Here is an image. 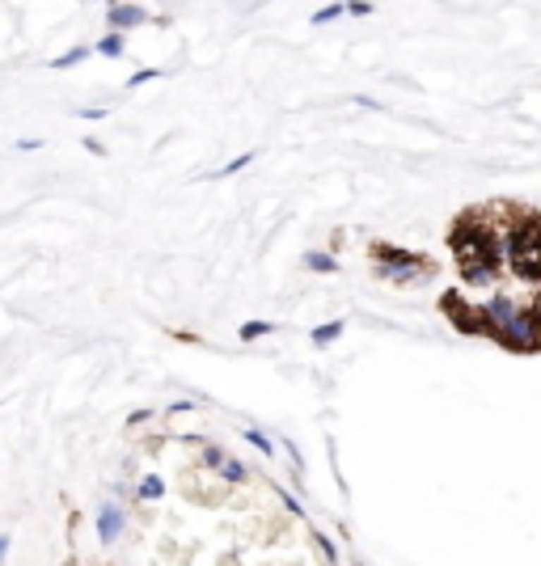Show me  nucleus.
<instances>
[{
  "mask_svg": "<svg viewBox=\"0 0 541 566\" xmlns=\"http://www.w3.org/2000/svg\"><path fill=\"white\" fill-rule=\"evenodd\" d=\"M254 156H258V152H241V156H237V161H229V165H224V169H220V178H229V173H237V169H245V165H250V161H254Z\"/></svg>",
  "mask_w": 541,
  "mask_h": 566,
  "instance_id": "nucleus-18",
  "label": "nucleus"
},
{
  "mask_svg": "<svg viewBox=\"0 0 541 566\" xmlns=\"http://www.w3.org/2000/svg\"><path fill=\"white\" fill-rule=\"evenodd\" d=\"M313 546L322 550V558H326L330 566H339V550H334V541H330L326 533H317V529H313Z\"/></svg>",
  "mask_w": 541,
  "mask_h": 566,
  "instance_id": "nucleus-10",
  "label": "nucleus"
},
{
  "mask_svg": "<svg viewBox=\"0 0 541 566\" xmlns=\"http://www.w3.org/2000/svg\"><path fill=\"white\" fill-rule=\"evenodd\" d=\"M504 266H512V275L525 279V283H541V211L508 207Z\"/></svg>",
  "mask_w": 541,
  "mask_h": 566,
  "instance_id": "nucleus-2",
  "label": "nucleus"
},
{
  "mask_svg": "<svg viewBox=\"0 0 541 566\" xmlns=\"http://www.w3.org/2000/svg\"><path fill=\"white\" fill-rule=\"evenodd\" d=\"M8 554V533H0V558Z\"/></svg>",
  "mask_w": 541,
  "mask_h": 566,
  "instance_id": "nucleus-22",
  "label": "nucleus"
},
{
  "mask_svg": "<svg viewBox=\"0 0 541 566\" xmlns=\"http://www.w3.org/2000/svg\"><path fill=\"white\" fill-rule=\"evenodd\" d=\"M343 13H351V17H368V13H372V4L355 0V4H343Z\"/></svg>",
  "mask_w": 541,
  "mask_h": 566,
  "instance_id": "nucleus-19",
  "label": "nucleus"
},
{
  "mask_svg": "<svg viewBox=\"0 0 541 566\" xmlns=\"http://www.w3.org/2000/svg\"><path fill=\"white\" fill-rule=\"evenodd\" d=\"M157 76H161V68H140V72L127 80V89H135V85H148V80H157Z\"/></svg>",
  "mask_w": 541,
  "mask_h": 566,
  "instance_id": "nucleus-17",
  "label": "nucleus"
},
{
  "mask_svg": "<svg viewBox=\"0 0 541 566\" xmlns=\"http://www.w3.org/2000/svg\"><path fill=\"white\" fill-rule=\"evenodd\" d=\"M148 13L140 8V4H110L106 8V21H110V34H118V30H127V25H140Z\"/></svg>",
  "mask_w": 541,
  "mask_h": 566,
  "instance_id": "nucleus-6",
  "label": "nucleus"
},
{
  "mask_svg": "<svg viewBox=\"0 0 541 566\" xmlns=\"http://www.w3.org/2000/svg\"><path fill=\"white\" fill-rule=\"evenodd\" d=\"M343 326H347L343 317H334V321H326V326H317V330L309 334V338H313V347H317V351H326V347H330V343H334V338L343 334Z\"/></svg>",
  "mask_w": 541,
  "mask_h": 566,
  "instance_id": "nucleus-7",
  "label": "nucleus"
},
{
  "mask_svg": "<svg viewBox=\"0 0 541 566\" xmlns=\"http://www.w3.org/2000/svg\"><path fill=\"white\" fill-rule=\"evenodd\" d=\"M118 533H123V507H118L114 499H106V503L97 507V537H102V546H110Z\"/></svg>",
  "mask_w": 541,
  "mask_h": 566,
  "instance_id": "nucleus-5",
  "label": "nucleus"
},
{
  "mask_svg": "<svg viewBox=\"0 0 541 566\" xmlns=\"http://www.w3.org/2000/svg\"><path fill=\"white\" fill-rule=\"evenodd\" d=\"M85 55H89V47H72V51H68V55H59L51 68H72V63H80Z\"/></svg>",
  "mask_w": 541,
  "mask_h": 566,
  "instance_id": "nucleus-16",
  "label": "nucleus"
},
{
  "mask_svg": "<svg viewBox=\"0 0 541 566\" xmlns=\"http://www.w3.org/2000/svg\"><path fill=\"white\" fill-rule=\"evenodd\" d=\"M165 495V482L157 478V474H148L144 482H140V499H161Z\"/></svg>",
  "mask_w": 541,
  "mask_h": 566,
  "instance_id": "nucleus-12",
  "label": "nucleus"
},
{
  "mask_svg": "<svg viewBox=\"0 0 541 566\" xmlns=\"http://www.w3.org/2000/svg\"><path fill=\"white\" fill-rule=\"evenodd\" d=\"M449 245H453V258H457L466 283L487 288L504 275V224H491L487 207L461 211L449 233Z\"/></svg>",
  "mask_w": 541,
  "mask_h": 566,
  "instance_id": "nucleus-1",
  "label": "nucleus"
},
{
  "mask_svg": "<svg viewBox=\"0 0 541 566\" xmlns=\"http://www.w3.org/2000/svg\"><path fill=\"white\" fill-rule=\"evenodd\" d=\"M368 254L377 258V275L389 283H419V279H432V271H436V262L427 254H411L389 241H372Z\"/></svg>",
  "mask_w": 541,
  "mask_h": 566,
  "instance_id": "nucleus-3",
  "label": "nucleus"
},
{
  "mask_svg": "<svg viewBox=\"0 0 541 566\" xmlns=\"http://www.w3.org/2000/svg\"><path fill=\"white\" fill-rule=\"evenodd\" d=\"M203 461H207V465H212V469H220V461H224V453H220V448H212V444H207V448H203Z\"/></svg>",
  "mask_w": 541,
  "mask_h": 566,
  "instance_id": "nucleus-20",
  "label": "nucleus"
},
{
  "mask_svg": "<svg viewBox=\"0 0 541 566\" xmlns=\"http://www.w3.org/2000/svg\"><path fill=\"white\" fill-rule=\"evenodd\" d=\"M339 17H347V13H343V0H339V4H326V8H317V13H313V25H326V21H339Z\"/></svg>",
  "mask_w": 541,
  "mask_h": 566,
  "instance_id": "nucleus-13",
  "label": "nucleus"
},
{
  "mask_svg": "<svg viewBox=\"0 0 541 566\" xmlns=\"http://www.w3.org/2000/svg\"><path fill=\"white\" fill-rule=\"evenodd\" d=\"M220 474H224L229 482H245V465H241V461H229V457H224V461H220Z\"/></svg>",
  "mask_w": 541,
  "mask_h": 566,
  "instance_id": "nucleus-14",
  "label": "nucleus"
},
{
  "mask_svg": "<svg viewBox=\"0 0 541 566\" xmlns=\"http://www.w3.org/2000/svg\"><path fill=\"white\" fill-rule=\"evenodd\" d=\"M305 266L317 271V275H334V271H339V258L326 254V250H313V254H305Z\"/></svg>",
  "mask_w": 541,
  "mask_h": 566,
  "instance_id": "nucleus-8",
  "label": "nucleus"
},
{
  "mask_svg": "<svg viewBox=\"0 0 541 566\" xmlns=\"http://www.w3.org/2000/svg\"><path fill=\"white\" fill-rule=\"evenodd\" d=\"M245 440H250V444H254V448H258V453H262L267 461L275 457V440H271V436H262L258 427H245Z\"/></svg>",
  "mask_w": 541,
  "mask_h": 566,
  "instance_id": "nucleus-9",
  "label": "nucleus"
},
{
  "mask_svg": "<svg viewBox=\"0 0 541 566\" xmlns=\"http://www.w3.org/2000/svg\"><path fill=\"white\" fill-rule=\"evenodd\" d=\"M440 313L461 330V334H487V321H482V309L474 300H466L461 292H444L440 296Z\"/></svg>",
  "mask_w": 541,
  "mask_h": 566,
  "instance_id": "nucleus-4",
  "label": "nucleus"
},
{
  "mask_svg": "<svg viewBox=\"0 0 541 566\" xmlns=\"http://www.w3.org/2000/svg\"><path fill=\"white\" fill-rule=\"evenodd\" d=\"M275 326L271 321H245L241 326V343H254V338H262V334H271Z\"/></svg>",
  "mask_w": 541,
  "mask_h": 566,
  "instance_id": "nucleus-11",
  "label": "nucleus"
},
{
  "mask_svg": "<svg viewBox=\"0 0 541 566\" xmlns=\"http://www.w3.org/2000/svg\"><path fill=\"white\" fill-rule=\"evenodd\" d=\"M97 51H102V55H123V34H106V38L97 42Z\"/></svg>",
  "mask_w": 541,
  "mask_h": 566,
  "instance_id": "nucleus-15",
  "label": "nucleus"
},
{
  "mask_svg": "<svg viewBox=\"0 0 541 566\" xmlns=\"http://www.w3.org/2000/svg\"><path fill=\"white\" fill-rule=\"evenodd\" d=\"M279 495H284V491H279ZM284 503H288V512H296V516H305V507H300V503H296L292 495H284Z\"/></svg>",
  "mask_w": 541,
  "mask_h": 566,
  "instance_id": "nucleus-21",
  "label": "nucleus"
}]
</instances>
